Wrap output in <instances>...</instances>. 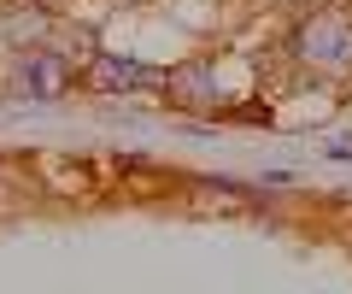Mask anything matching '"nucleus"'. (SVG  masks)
Segmentation results:
<instances>
[{
    "label": "nucleus",
    "instance_id": "1",
    "mask_svg": "<svg viewBox=\"0 0 352 294\" xmlns=\"http://www.w3.org/2000/svg\"><path fill=\"white\" fill-rule=\"evenodd\" d=\"M88 83H100V89H135V83H147V71L141 65H129V59H94L88 65Z\"/></svg>",
    "mask_w": 352,
    "mask_h": 294
}]
</instances>
